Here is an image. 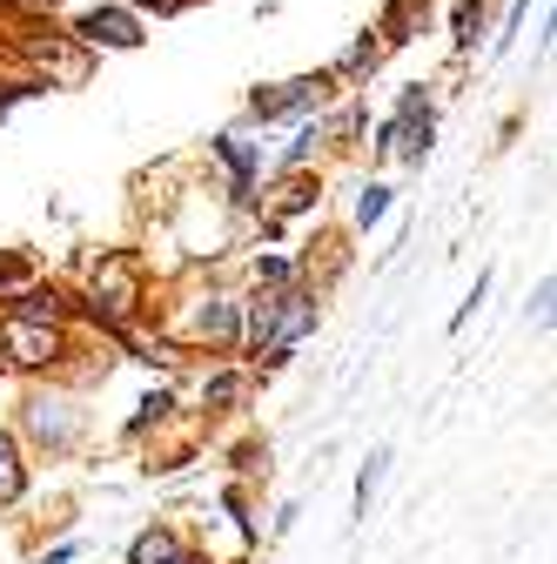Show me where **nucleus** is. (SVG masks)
Returning a JSON list of instances; mask_svg holds the SVG:
<instances>
[{
  "label": "nucleus",
  "instance_id": "nucleus-1",
  "mask_svg": "<svg viewBox=\"0 0 557 564\" xmlns=\"http://www.w3.org/2000/svg\"><path fill=\"white\" fill-rule=\"evenodd\" d=\"M108 336H121L134 316L149 310V275H142V256H128V249H114V256H101L95 262V275H88V303H81Z\"/></svg>",
  "mask_w": 557,
  "mask_h": 564
},
{
  "label": "nucleus",
  "instance_id": "nucleus-2",
  "mask_svg": "<svg viewBox=\"0 0 557 564\" xmlns=\"http://www.w3.org/2000/svg\"><path fill=\"white\" fill-rule=\"evenodd\" d=\"M81 403L75 397H61V390H34L28 403H21V431L34 437V451H47V457H67L81 444Z\"/></svg>",
  "mask_w": 557,
  "mask_h": 564
},
{
  "label": "nucleus",
  "instance_id": "nucleus-3",
  "mask_svg": "<svg viewBox=\"0 0 557 564\" xmlns=\"http://www.w3.org/2000/svg\"><path fill=\"white\" fill-rule=\"evenodd\" d=\"M0 357H8V370H54L67 357V329L61 323H21V316H8V323H0Z\"/></svg>",
  "mask_w": 557,
  "mask_h": 564
},
{
  "label": "nucleus",
  "instance_id": "nucleus-4",
  "mask_svg": "<svg viewBox=\"0 0 557 564\" xmlns=\"http://www.w3.org/2000/svg\"><path fill=\"white\" fill-rule=\"evenodd\" d=\"M188 343H208V349H242V303L236 296H208L188 310Z\"/></svg>",
  "mask_w": 557,
  "mask_h": 564
},
{
  "label": "nucleus",
  "instance_id": "nucleus-5",
  "mask_svg": "<svg viewBox=\"0 0 557 564\" xmlns=\"http://www.w3.org/2000/svg\"><path fill=\"white\" fill-rule=\"evenodd\" d=\"M323 95H329V82H323V75L275 82V88H255V95H249V115H262V121H283V115H303V108H316Z\"/></svg>",
  "mask_w": 557,
  "mask_h": 564
},
{
  "label": "nucleus",
  "instance_id": "nucleus-6",
  "mask_svg": "<svg viewBox=\"0 0 557 564\" xmlns=\"http://www.w3.org/2000/svg\"><path fill=\"white\" fill-rule=\"evenodd\" d=\"M0 310L21 316V323H61L67 329V296L54 290V282H47V290H41V282H21V290L0 296Z\"/></svg>",
  "mask_w": 557,
  "mask_h": 564
},
{
  "label": "nucleus",
  "instance_id": "nucleus-7",
  "mask_svg": "<svg viewBox=\"0 0 557 564\" xmlns=\"http://www.w3.org/2000/svg\"><path fill=\"white\" fill-rule=\"evenodd\" d=\"M128 564H201V557L175 538V524H149L142 538L128 544Z\"/></svg>",
  "mask_w": 557,
  "mask_h": 564
},
{
  "label": "nucleus",
  "instance_id": "nucleus-8",
  "mask_svg": "<svg viewBox=\"0 0 557 564\" xmlns=\"http://www.w3.org/2000/svg\"><path fill=\"white\" fill-rule=\"evenodd\" d=\"M88 47H134L142 41V28H134V14H121V8H95L81 28H75Z\"/></svg>",
  "mask_w": 557,
  "mask_h": 564
},
{
  "label": "nucleus",
  "instance_id": "nucleus-9",
  "mask_svg": "<svg viewBox=\"0 0 557 564\" xmlns=\"http://www.w3.org/2000/svg\"><path fill=\"white\" fill-rule=\"evenodd\" d=\"M28 498V451L14 431H0V511Z\"/></svg>",
  "mask_w": 557,
  "mask_h": 564
},
{
  "label": "nucleus",
  "instance_id": "nucleus-10",
  "mask_svg": "<svg viewBox=\"0 0 557 564\" xmlns=\"http://www.w3.org/2000/svg\"><path fill=\"white\" fill-rule=\"evenodd\" d=\"M242 397H249V370H216V377L201 383V410L208 416H229Z\"/></svg>",
  "mask_w": 557,
  "mask_h": 564
},
{
  "label": "nucleus",
  "instance_id": "nucleus-11",
  "mask_svg": "<svg viewBox=\"0 0 557 564\" xmlns=\"http://www.w3.org/2000/svg\"><path fill=\"white\" fill-rule=\"evenodd\" d=\"M216 155H222V162L236 169V195L249 202V182H255V149H249L242 134H222V141H216Z\"/></svg>",
  "mask_w": 557,
  "mask_h": 564
},
{
  "label": "nucleus",
  "instance_id": "nucleus-12",
  "mask_svg": "<svg viewBox=\"0 0 557 564\" xmlns=\"http://www.w3.org/2000/svg\"><path fill=\"white\" fill-rule=\"evenodd\" d=\"M383 464H390V451L376 444V451H370V464L357 470V518H370V505H376V490H383Z\"/></svg>",
  "mask_w": 557,
  "mask_h": 564
},
{
  "label": "nucleus",
  "instance_id": "nucleus-13",
  "mask_svg": "<svg viewBox=\"0 0 557 564\" xmlns=\"http://www.w3.org/2000/svg\"><path fill=\"white\" fill-rule=\"evenodd\" d=\"M168 423V390H149L142 403H134V423H128V437H142V431H162Z\"/></svg>",
  "mask_w": 557,
  "mask_h": 564
},
{
  "label": "nucleus",
  "instance_id": "nucleus-14",
  "mask_svg": "<svg viewBox=\"0 0 557 564\" xmlns=\"http://www.w3.org/2000/svg\"><path fill=\"white\" fill-rule=\"evenodd\" d=\"M283 282H296L290 256H255V290H283Z\"/></svg>",
  "mask_w": 557,
  "mask_h": 564
},
{
  "label": "nucleus",
  "instance_id": "nucleus-15",
  "mask_svg": "<svg viewBox=\"0 0 557 564\" xmlns=\"http://www.w3.org/2000/svg\"><path fill=\"white\" fill-rule=\"evenodd\" d=\"M383 216H390V188H383V182H370V188L357 195V223L370 229V223H383Z\"/></svg>",
  "mask_w": 557,
  "mask_h": 564
},
{
  "label": "nucleus",
  "instance_id": "nucleus-16",
  "mask_svg": "<svg viewBox=\"0 0 557 564\" xmlns=\"http://www.w3.org/2000/svg\"><path fill=\"white\" fill-rule=\"evenodd\" d=\"M550 296H557V282L544 275V282H537V296H531V323H537V329H550Z\"/></svg>",
  "mask_w": 557,
  "mask_h": 564
},
{
  "label": "nucleus",
  "instance_id": "nucleus-17",
  "mask_svg": "<svg viewBox=\"0 0 557 564\" xmlns=\"http://www.w3.org/2000/svg\"><path fill=\"white\" fill-rule=\"evenodd\" d=\"M309 202H316V188H309V182H290V195H283V208H275V216H303Z\"/></svg>",
  "mask_w": 557,
  "mask_h": 564
},
{
  "label": "nucleus",
  "instance_id": "nucleus-18",
  "mask_svg": "<svg viewBox=\"0 0 557 564\" xmlns=\"http://www.w3.org/2000/svg\"><path fill=\"white\" fill-rule=\"evenodd\" d=\"M28 282V262L21 256H0V290H21Z\"/></svg>",
  "mask_w": 557,
  "mask_h": 564
},
{
  "label": "nucleus",
  "instance_id": "nucleus-19",
  "mask_svg": "<svg viewBox=\"0 0 557 564\" xmlns=\"http://www.w3.org/2000/svg\"><path fill=\"white\" fill-rule=\"evenodd\" d=\"M75 557H81V544H75V538H61V544H54L41 564H75Z\"/></svg>",
  "mask_w": 557,
  "mask_h": 564
},
{
  "label": "nucleus",
  "instance_id": "nucleus-20",
  "mask_svg": "<svg viewBox=\"0 0 557 564\" xmlns=\"http://www.w3.org/2000/svg\"><path fill=\"white\" fill-rule=\"evenodd\" d=\"M34 8H54V0H34Z\"/></svg>",
  "mask_w": 557,
  "mask_h": 564
},
{
  "label": "nucleus",
  "instance_id": "nucleus-21",
  "mask_svg": "<svg viewBox=\"0 0 557 564\" xmlns=\"http://www.w3.org/2000/svg\"><path fill=\"white\" fill-rule=\"evenodd\" d=\"M0 377H8V357H0Z\"/></svg>",
  "mask_w": 557,
  "mask_h": 564
}]
</instances>
